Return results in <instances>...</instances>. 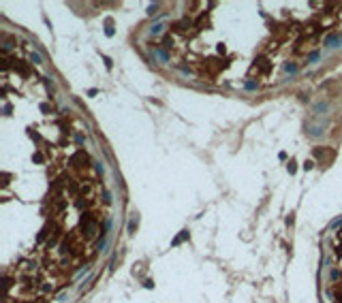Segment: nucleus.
<instances>
[{
    "mask_svg": "<svg viewBox=\"0 0 342 303\" xmlns=\"http://www.w3.org/2000/svg\"><path fill=\"white\" fill-rule=\"evenodd\" d=\"M137 222H139V220H137V214H135L133 218H130V222H128V233H135V228H137Z\"/></svg>",
    "mask_w": 342,
    "mask_h": 303,
    "instance_id": "obj_1",
    "label": "nucleus"
},
{
    "mask_svg": "<svg viewBox=\"0 0 342 303\" xmlns=\"http://www.w3.org/2000/svg\"><path fill=\"white\" fill-rule=\"evenodd\" d=\"M30 62H32V64H41V56H39V53H32V56H30Z\"/></svg>",
    "mask_w": 342,
    "mask_h": 303,
    "instance_id": "obj_2",
    "label": "nucleus"
},
{
    "mask_svg": "<svg viewBox=\"0 0 342 303\" xmlns=\"http://www.w3.org/2000/svg\"><path fill=\"white\" fill-rule=\"evenodd\" d=\"M186 237H188V233H186V230H182V235H180V237H178V239L173 241V246H178V243L182 241V239H186Z\"/></svg>",
    "mask_w": 342,
    "mask_h": 303,
    "instance_id": "obj_3",
    "label": "nucleus"
},
{
    "mask_svg": "<svg viewBox=\"0 0 342 303\" xmlns=\"http://www.w3.org/2000/svg\"><path fill=\"white\" fill-rule=\"evenodd\" d=\"M160 32H163V26H160V24H156L154 28H152V34H160Z\"/></svg>",
    "mask_w": 342,
    "mask_h": 303,
    "instance_id": "obj_4",
    "label": "nucleus"
},
{
    "mask_svg": "<svg viewBox=\"0 0 342 303\" xmlns=\"http://www.w3.org/2000/svg\"><path fill=\"white\" fill-rule=\"evenodd\" d=\"M156 9H158V4H150V9H148V15H154Z\"/></svg>",
    "mask_w": 342,
    "mask_h": 303,
    "instance_id": "obj_5",
    "label": "nucleus"
},
{
    "mask_svg": "<svg viewBox=\"0 0 342 303\" xmlns=\"http://www.w3.org/2000/svg\"><path fill=\"white\" fill-rule=\"evenodd\" d=\"M312 166H314V162H312V160H308V162H306V164H304V169H306V171H310V169H312Z\"/></svg>",
    "mask_w": 342,
    "mask_h": 303,
    "instance_id": "obj_6",
    "label": "nucleus"
},
{
    "mask_svg": "<svg viewBox=\"0 0 342 303\" xmlns=\"http://www.w3.org/2000/svg\"><path fill=\"white\" fill-rule=\"evenodd\" d=\"M66 297H69V292H62V295H60V297H58V301H60V303H62V301H64V299H66Z\"/></svg>",
    "mask_w": 342,
    "mask_h": 303,
    "instance_id": "obj_7",
    "label": "nucleus"
}]
</instances>
